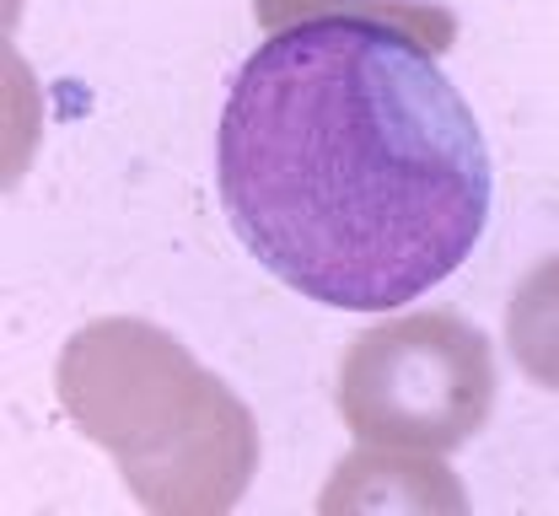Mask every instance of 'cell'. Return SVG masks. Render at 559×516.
I'll return each instance as SVG.
<instances>
[{"mask_svg":"<svg viewBox=\"0 0 559 516\" xmlns=\"http://www.w3.org/2000/svg\"><path fill=\"white\" fill-rule=\"evenodd\" d=\"M215 183L275 280L345 312H393L457 275L495 194L463 92L371 16L290 22L242 60Z\"/></svg>","mask_w":559,"mask_h":516,"instance_id":"cell-1","label":"cell"},{"mask_svg":"<svg viewBox=\"0 0 559 516\" xmlns=\"http://www.w3.org/2000/svg\"><path fill=\"white\" fill-rule=\"evenodd\" d=\"M60 404L156 516H221L259 473L248 404L145 317L86 323L55 367Z\"/></svg>","mask_w":559,"mask_h":516,"instance_id":"cell-2","label":"cell"},{"mask_svg":"<svg viewBox=\"0 0 559 516\" xmlns=\"http://www.w3.org/2000/svg\"><path fill=\"white\" fill-rule=\"evenodd\" d=\"M495 409L489 339L457 312H404L355 334L340 361V415L349 436L399 452H452Z\"/></svg>","mask_w":559,"mask_h":516,"instance_id":"cell-3","label":"cell"},{"mask_svg":"<svg viewBox=\"0 0 559 516\" xmlns=\"http://www.w3.org/2000/svg\"><path fill=\"white\" fill-rule=\"evenodd\" d=\"M506 345L538 387L559 393V253L533 264L506 307Z\"/></svg>","mask_w":559,"mask_h":516,"instance_id":"cell-4","label":"cell"}]
</instances>
